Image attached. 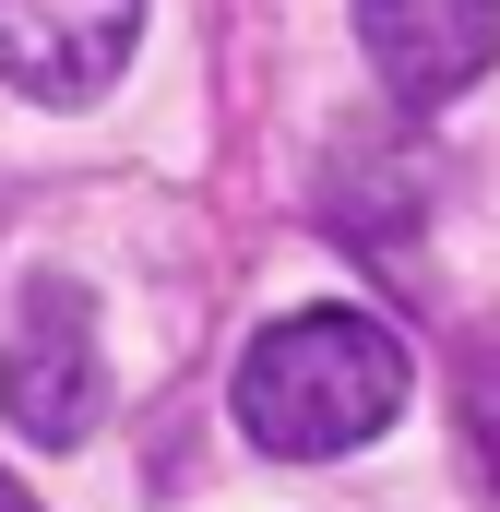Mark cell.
I'll return each instance as SVG.
<instances>
[{"mask_svg": "<svg viewBox=\"0 0 500 512\" xmlns=\"http://www.w3.org/2000/svg\"><path fill=\"white\" fill-rule=\"evenodd\" d=\"M0 512H36V501H24V489H12V477H0Z\"/></svg>", "mask_w": 500, "mask_h": 512, "instance_id": "cell-6", "label": "cell"}, {"mask_svg": "<svg viewBox=\"0 0 500 512\" xmlns=\"http://www.w3.org/2000/svg\"><path fill=\"white\" fill-rule=\"evenodd\" d=\"M143 48V0H0V84L36 108H96Z\"/></svg>", "mask_w": 500, "mask_h": 512, "instance_id": "cell-3", "label": "cell"}, {"mask_svg": "<svg viewBox=\"0 0 500 512\" xmlns=\"http://www.w3.org/2000/svg\"><path fill=\"white\" fill-rule=\"evenodd\" d=\"M405 334L370 322V310H346V298H322V310H286V322H262L239 358V405L250 453H274V465H334V453H358L393 429V405H405Z\"/></svg>", "mask_w": 500, "mask_h": 512, "instance_id": "cell-1", "label": "cell"}, {"mask_svg": "<svg viewBox=\"0 0 500 512\" xmlns=\"http://www.w3.org/2000/svg\"><path fill=\"white\" fill-rule=\"evenodd\" d=\"M465 441H477V465L500 477V346L465 358Z\"/></svg>", "mask_w": 500, "mask_h": 512, "instance_id": "cell-5", "label": "cell"}, {"mask_svg": "<svg viewBox=\"0 0 500 512\" xmlns=\"http://www.w3.org/2000/svg\"><path fill=\"white\" fill-rule=\"evenodd\" d=\"M0 417H12V441H36V453H72V441L108 417L96 298H84V274H60V262H36V274L12 286V322H0Z\"/></svg>", "mask_w": 500, "mask_h": 512, "instance_id": "cell-2", "label": "cell"}, {"mask_svg": "<svg viewBox=\"0 0 500 512\" xmlns=\"http://www.w3.org/2000/svg\"><path fill=\"white\" fill-rule=\"evenodd\" d=\"M346 12H358V48H370L393 108H453L500 60V12L489 0H346Z\"/></svg>", "mask_w": 500, "mask_h": 512, "instance_id": "cell-4", "label": "cell"}]
</instances>
